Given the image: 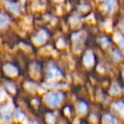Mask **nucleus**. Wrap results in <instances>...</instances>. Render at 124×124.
I'll use <instances>...</instances> for the list:
<instances>
[{
	"mask_svg": "<svg viewBox=\"0 0 124 124\" xmlns=\"http://www.w3.org/2000/svg\"><path fill=\"white\" fill-rule=\"evenodd\" d=\"M95 26L86 24L79 29L67 31L70 49L76 53H81L85 48L91 46L94 33L99 30V28H97L94 31Z\"/></svg>",
	"mask_w": 124,
	"mask_h": 124,
	"instance_id": "nucleus-1",
	"label": "nucleus"
},
{
	"mask_svg": "<svg viewBox=\"0 0 124 124\" xmlns=\"http://www.w3.org/2000/svg\"><path fill=\"white\" fill-rule=\"evenodd\" d=\"M55 32L56 30L52 29L46 25H42L38 26L36 32L31 37V41L36 46L44 47L52 43Z\"/></svg>",
	"mask_w": 124,
	"mask_h": 124,
	"instance_id": "nucleus-2",
	"label": "nucleus"
},
{
	"mask_svg": "<svg viewBox=\"0 0 124 124\" xmlns=\"http://www.w3.org/2000/svg\"><path fill=\"white\" fill-rule=\"evenodd\" d=\"M95 9L104 16L111 19L122 10L120 0H93Z\"/></svg>",
	"mask_w": 124,
	"mask_h": 124,
	"instance_id": "nucleus-3",
	"label": "nucleus"
},
{
	"mask_svg": "<svg viewBox=\"0 0 124 124\" xmlns=\"http://www.w3.org/2000/svg\"><path fill=\"white\" fill-rule=\"evenodd\" d=\"M92 45L99 49L110 50L115 46L114 34L112 31H107L106 30L99 29L94 35Z\"/></svg>",
	"mask_w": 124,
	"mask_h": 124,
	"instance_id": "nucleus-4",
	"label": "nucleus"
},
{
	"mask_svg": "<svg viewBox=\"0 0 124 124\" xmlns=\"http://www.w3.org/2000/svg\"><path fill=\"white\" fill-rule=\"evenodd\" d=\"M4 5L6 7V8L9 10L10 12H11L12 14L15 15H20L21 9H20V4H22L20 2L17 3V2H13V1H10V0H4ZM23 5V4H22Z\"/></svg>",
	"mask_w": 124,
	"mask_h": 124,
	"instance_id": "nucleus-5",
	"label": "nucleus"
},
{
	"mask_svg": "<svg viewBox=\"0 0 124 124\" xmlns=\"http://www.w3.org/2000/svg\"><path fill=\"white\" fill-rule=\"evenodd\" d=\"M108 51L110 52L111 57H112L114 60L120 62V61H123L124 59V52L120 49L119 47H117L116 45Z\"/></svg>",
	"mask_w": 124,
	"mask_h": 124,
	"instance_id": "nucleus-6",
	"label": "nucleus"
},
{
	"mask_svg": "<svg viewBox=\"0 0 124 124\" xmlns=\"http://www.w3.org/2000/svg\"><path fill=\"white\" fill-rule=\"evenodd\" d=\"M62 100V95L60 93L58 94H50L47 97V103L50 106H56L60 103Z\"/></svg>",
	"mask_w": 124,
	"mask_h": 124,
	"instance_id": "nucleus-7",
	"label": "nucleus"
},
{
	"mask_svg": "<svg viewBox=\"0 0 124 124\" xmlns=\"http://www.w3.org/2000/svg\"><path fill=\"white\" fill-rule=\"evenodd\" d=\"M62 76L61 72L60 71V69L55 65V64H50L48 66V72H47V77L50 79L55 78H60Z\"/></svg>",
	"mask_w": 124,
	"mask_h": 124,
	"instance_id": "nucleus-8",
	"label": "nucleus"
},
{
	"mask_svg": "<svg viewBox=\"0 0 124 124\" xmlns=\"http://www.w3.org/2000/svg\"><path fill=\"white\" fill-rule=\"evenodd\" d=\"M50 5L51 6H60L63 7V8L70 6L71 8H72L71 0H50Z\"/></svg>",
	"mask_w": 124,
	"mask_h": 124,
	"instance_id": "nucleus-9",
	"label": "nucleus"
},
{
	"mask_svg": "<svg viewBox=\"0 0 124 124\" xmlns=\"http://www.w3.org/2000/svg\"><path fill=\"white\" fill-rule=\"evenodd\" d=\"M114 34V39H115V44L117 47H119L123 52H124V35L116 34V33H113Z\"/></svg>",
	"mask_w": 124,
	"mask_h": 124,
	"instance_id": "nucleus-10",
	"label": "nucleus"
},
{
	"mask_svg": "<svg viewBox=\"0 0 124 124\" xmlns=\"http://www.w3.org/2000/svg\"><path fill=\"white\" fill-rule=\"evenodd\" d=\"M3 70H4L5 74H8L9 76H15V75L18 74V70H17L16 68H15V66L12 65V64H10V63L4 65Z\"/></svg>",
	"mask_w": 124,
	"mask_h": 124,
	"instance_id": "nucleus-11",
	"label": "nucleus"
},
{
	"mask_svg": "<svg viewBox=\"0 0 124 124\" xmlns=\"http://www.w3.org/2000/svg\"><path fill=\"white\" fill-rule=\"evenodd\" d=\"M33 6H36L38 8H48L50 5V0H32Z\"/></svg>",
	"mask_w": 124,
	"mask_h": 124,
	"instance_id": "nucleus-12",
	"label": "nucleus"
},
{
	"mask_svg": "<svg viewBox=\"0 0 124 124\" xmlns=\"http://www.w3.org/2000/svg\"><path fill=\"white\" fill-rule=\"evenodd\" d=\"M10 17L7 16L6 15L0 14V29L7 27L10 24Z\"/></svg>",
	"mask_w": 124,
	"mask_h": 124,
	"instance_id": "nucleus-13",
	"label": "nucleus"
},
{
	"mask_svg": "<svg viewBox=\"0 0 124 124\" xmlns=\"http://www.w3.org/2000/svg\"><path fill=\"white\" fill-rule=\"evenodd\" d=\"M10 121V116L9 114L8 111H3L0 113V122L3 123H9Z\"/></svg>",
	"mask_w": 124,
	"mask_h": 124,
	"instance_id": "nucleus-14",
	"label": "nucleus"
},
{
	"mask_svg": "<svg viewBox=\"0 0 124 124\" xmlns=\"http://www.w3.org/2000/svg\"><path fill=\"white\" fill-rule=\"evenodd\" d=\"M121 2V6H122V10L124 11V0H120Z\"/></svg>",
	"mask_w": 124,
	"mask_h": 124,
	"instance_id": "nucleus-15",
	"label": "nucleus"
},
{
	"mask_svg": "<svg viewBox=\"0 0 124 124\" xmlns=\"http://www.w3.org/2000/svg\"><path fill=\"white\" fill-rule=\"evenodd\" d=\"M19 2H20V3H22V4H25L26 2H27V0H18Z\"/></svg>",
	"mask_w": 124,
	"mask_h": 124,
	"instance_id": "nucleus-16",
	"label": "nucleus"
},
{
	"mask_svg": "<svg viewBox=\"0 0 124 124\" xmlns=\"http://www.w3.org/2000/svg\"><path fill=\"white\" fill-rule=\"evenodd\" d=\"M2 99H3V94H2V92L0 91V101H1Z\"/></svg>",
	"mask_w": 124,
	"mask_h": 124,
	"instance_id": "nucleus-17",
	"label": "nucleus"
},
{
	"mask_svg": "<svg viewBox=\"0 0 124 124\" xmlns=\"http://www.w3.org/2000/svg\"><path fill=\"white\" fill-rule=\"evenodd\" d=\"M32 124H38V123H37L36 122H34V123H32Z\"/></svg>",
	"mask_w": 124,
	"mask_h": 124,
	"instance_id": "nucleus-18",
	"label": "nucleus"
},
{
	"mask_svg": "<svg viewBox=\"0 0 124 124\" xmlns=\"http://www.w3.org/2000/svg\"><path fill=\"white\" fill-rule=\"evenodd\" d=\"M123 77H124V70H123Z\"/></svg>",
	"mask_w": 124,
	"mask_h": 124,
	"instance_id": "nucleus-19",
	"label": "nucleus"
}]
</instances>
